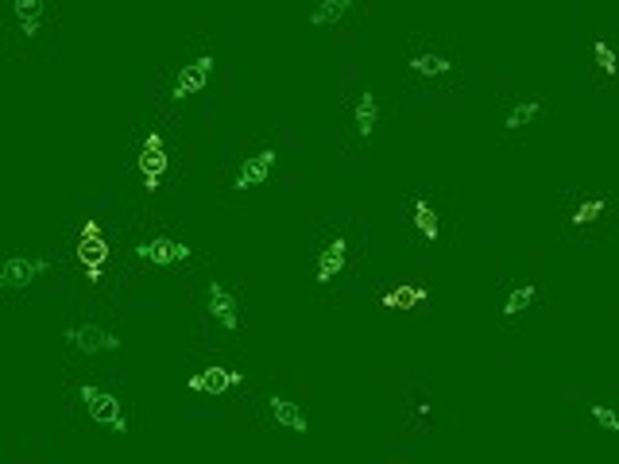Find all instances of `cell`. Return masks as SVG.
I'll list each match as a JSON object with an SVG mask.
<instances>
[{
    "label": "cell",
    "mask_w": 619,
    "mask_h": 464,
    "mask_svg": "<svg viewBox=\"0 0 619 464\" xmlns=\"http://www.w3.org/2000/svg\"><path fill=\"white\" fill-rule=\"evenodd\" d=\"M360 252H364V229L356 221H341V225L325 229L318 240V252H314V287H337L360 263Z\"/></svg>",
    "instance_id": "1"
},
{
    "label": "cell",
    "mask_w": 619,
    "mask_h": 464,
    "mask_svg": "<svg viewBox=\"0 0 619 464\" xmlns=\"http://www.w3.org/2000/svg\"><path fill=\"white\" fill-rule=\"evenodd\" d=\"M592 62H596V70H600L604 78H616L619 74V55L608 39H592Z\"/></svg>",
    "instance_id": "23"
},
{
    "label": "cell",
    "mask_w": 619,
    "mask_h": 464,
    "mask_svg": "<svg viewBox=\"0 0 619 464\" xmlns=\"http://www.w3.org/2000/svg\"><path fill=\"white\" fill-rule=\"evenodd\" d=\"M407 70L422 82H445L461 70V55L445 35H414L407 43Z\"/></svg>",
    "instance_id": "2"
},
{
    "label": "cell",
    "mask_w": 619,
    "mask_h": 464,
    "mask_svg": "<svg viewBox=\"0 0 619 464\" xmlns=\"http://www.w3.org/2000/svg\"><path fill=\"white\" fill-rule=\"evenodd\" d=\"M82 403H86V414L93 422H101V426H113L117 434L128 430V418H124V406H120L117 395H109V391H101V387H93V383H82Z\"/></svg>",
    "instance_id": "7"
},
{
    "label": "cell",
    "mask_w": 619,
    "mask_h": 464,
    "mask_svg": "<svg viewBox=\"0 0 619 464\" xmlns=\"http://www.w3.org/2000/svg\"><path fill=\"white\" fill-rule=\"evenodd\" d=\"M430 306V290L422 283H399L380 294V310L387 314H414V310H426Z\"/></svg>",
    "instance_id": "13"
},
{
    "label": "cell",
    "mask_w": 619,
    "mask_h": 464,
    "mask_svg": "<svg viewBox=\"0 0 619 464\" xmlns=\"http://www.w3.org/2000/svg\"><path fill=\"white\" fill-rule=\"evenodd\" d=\"M206 318L217 325V329H225V333H240V302H236V294L221 279H209L206 287Z\"/></svg>",
    "instance_id": "6"
},
{
    "label": "cell",
    "mask_w": 619,
    "mask_h": 464,
    "mask_svg": "<svg viewBox=\"0 0 619 464\" xmlns=\"http://www.w3.org/2000/svg\"><path fill=\"white\" fill-rule=\"evenodd\" d=\"M604 213H608V198L600 194H569V209H565V229L573 236H596L604 229Z\"/></svg>",
    "instance_id": "5"
},
{
    "label": "cell",
    "mask_w": 619,
    "mask_h": 464,
    "mask_svg": "<svg viewBox=\"0 0 619 464\" xmlns=\"http://www.w3.org/2000/svg\"><path fill=\"white\" fill-rule=\"evenodd\" d=\"M47 267H51V260H35V256H8V260H0V287H8V290L28 287L31 279H39Z\"/></svg>",
    "instance_id": "16"
},
{
    "label": "cell",
    "mask_w": 619,
    "mask_h": 464,
    "mask_svg": "<svg viewBox=\"0 0 619 464\" xmlns=\"http://www.w3.org/2000/svg\"><path fill=\"white\" fill-rule=\"evenodd\" d=\"M267 414L279 430H291V434H310V414L302 410V403L287 399V395H267Z\"/></svg>",
    "instance_id": "15"
},
{
    "label": "cell",
    "mask_w": 619,
    "mask_h": 464,
    "mask_svg": "<svg viewBox=\"0 0 619 464\" xmlns=\"http://www.w3.org/2000/svg\"><path fill=\"white\" fill-rule=\"evenodd\" d=\"M538 302V283H515L503 298V321H519Z\"/></svg>",
    "instance_id": "21"
},
{
    "label": "cell",
    "mask_w": 619,
    "mask_h": 464,
    "mask_svg": "<svg viewBox=\"0 0 619 464\" xmlns=\"http://www.w3.org/2000/svg\"><path fill=\"white\" fill-rule=\"evenodd\" d=\"M78 260L89 271V279H101V267L109 263V244H105V232L97 221H86L82 225V236H78Z\"/></svg>",
    "instance_id": "10"
},
{
    "label": "cell",
    "mask_w": 619,
    "mask_h": 464,
    "mask_svg": "<svg viewBox=\"0 0 619 464\" xmlns=\"http://www.w3.org/2000/svg\"><path fill=\"white\" fill-rule=\"evenodd\" d=\"M213 74V55H198L194 62H186L175 78V97H190V93H202Z\"/></svg>",
    "instance_id": "19"
},
{
    "label": "cell",
    "mask_w": 619,
    "mask_h": 464,
    "mask_svg": "<svg viewBox=\"0 0 619 464\" xmlns=\"http://www.w3.org/2000/svg\"><path fill=\"white\" fill-rule=\"evenodd\" d=\"M380 116H384V101H380V93L368 86L356 93L353 101V113H349V144L360 151V147L372 144V136H376V128H380Z\"/></svg>",
    "instance_id": "4"
},
{
    "label": "cell",
    "mask_w": 619,
    "mask_h": 464,
    "mask_svg": "<svg viewBox=\"0 0 619 464\" xmlns=\"http://www.w3.org/2000/svg\"><path fill=\"white\" fill-rule=\"evenodd\" d=\"M275 163H279V151L275 147H260V151H252L244 163H240V171L233 178V190H252V186H264L271 171H275Z\"/></svg>",
    "instance_id": "11"
},
{
    "label": "cell",
    "mask_w": 619,
    "mask_h": 464,
    "mask_svg": "<svg viewBox=\"0 0 619 464\" xmlns=\"http://www.w3.org/2000/svg\"><path fill=\"white\" fill-rule=\"evenodd\" d=\"M546 97H523V101H515L511 109H507V116H503V124H500V132H503V140H515L519 132H527V124H534L538 116L546 113Z\"/></svg>",
    "instance_id": "17"
},
{
    "label": "cell",
    "mask_w": 619,
    "mask_h": 464,
    "mask_svg": "<svg viewBox=\"0 0 619 464\" xmlns=\"http://www.w3.org/2000/svg\"><path fill=\"white\" fill-rule=\"evenodd\" d=\"M403 403H407V426H411V434H430L438 426V399H434V391L426 383H411L407 395H403Z\"/></svg>",
    "instance_id": "8"
},
{
    "label": "cell",
    "mask_w": 619,
    "mask_h": 464,
    "mask_svg": "<svg viewBox=\"0 0 619 464\" xmlns=\"http://www.w3.org/2000/svg\"><path fill=\"white\" fill-rule=\"evenodd\" d=\"M62 337L78 348V352H93V356H101V352H117L120 348L117 333H113V329H101V325H93V321H78V325H70Z\"/></svg>",
    "instance_id": "9"
},
{
    "label": "cell",
    "mask_w": 619,
    "mask_h": 464,
    "mask_svg": "<svg viewBox=\"0 0 619 464\" xmlns=\"http://www.w3.org/2000/svg\"><path fill=\"white\" fill-rule=\"evenodd\" d=\"M589 418L596 422V426H604L608 434H619V410H612L608 403H592Z\"/></svg>",
    "instance_id": "24"
},
{
    "label": "cell",
    "mask_w": 619,
    "mask_h": 464,
    "mask_svg": "<svg viewBox=\"0 0 619 464\" xmlns=\"http://www.w3.org/2000/svg\"><path fill=\"white\" fill-rule=\"evenodd\" d=\"M167 144H163V136L159 132H148L144 136V147H140V174H144V186L155 190L159 182H163V174H167Z\"/></svg>",
    "instance_id": "14"
},
{
    "label": "cell",
    "mask_w": 619,
    "mask_h": 464,
    "mask_svg": "<svg viewBox=\"0 0 619 464\" xmlns=\"http://www.w3.org/2000/svg\"><path fill=\"white\" fill-rule=\"evenodd\" d=\"M236 383H240V372L221 368V364H209V368H202V372H194L186 387H190L194 395H225V391H233Z\"/></svg>",
    "instance_id": "18"
},
{
    "label": "cell",
    "mask_w": 619,
    "mask_h": 464,
    "mask_svg": "<svg viewBox=\"0 0 619 464\" xmlns=\"http://www.w3.org/2000/svg\"><path fill=\"white\" fill-rule=\"evenodd\" d=\"M136 256L155 267H175V263L190 260V248H186V240H175V236H151V240L136 244Z\"/></svg>",
    "instance_id": "12"
},
{
    "label": "cell",
    "mask_w": 619,
    "mask_h": 464,
    "mask_svg": "<svg viewBox=\"0 0 619 464\" xmlns=\"http://www.w3.org/2000/svg\"><path fill=\"white\" fill-rule=\"evenodd\" d=\"M12 16H16L20 31H24L28 39H35L43 16H47V4H43V0H16V4H12Z\"/></svg>",
    "instance_id": "22"
},
{
    "label": "cell",
    "mask_w": 619,
    "mask_h": 464,
    "mask_svg": "<svg viewBox=\"0 0 619 464\" xmlns=\"http://www.w3.org/2000/svg\"><path fill=\"white\" fill-rule=\"evenodd\" d=\"M407 213H411V225L418 229L422 240L438 244L449 225H453V209L445 202L442 194H426V190H414L411 202H407Z\"/></svg>",
    "instance_id": "3"
},
{
    "label": "cell",
    "mask_w": 619,
    "mask_h": 464,
    "mask_svg": "<svg viewBox=\"0 0 619 464\" xmlns=\"http://www.w3.org/2000/svg\"><path fill=\"white\" fill-rule=\"evenodd\" d=\"M360 12L356 0H322L310 8V28H329V24H345L349 16Z\"/></svg>",
    "instance_id": "20"
}]
</instances>
